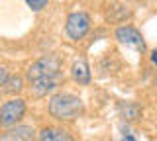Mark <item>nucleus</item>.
I'll list each match as a JSON object with an SVG mask.
<instances>
[{"instance_id":"15","label":"nucleus","mask_w":157,"mask_h":141,"mask_svg":"<svg viewBox=\"0 0 157 141\" xmlns=\"http://www.w3.org/2000/svg\"><path fill=\"white\" fill-rule=\"evenodd\" d=\"M120 141H136V139H134V137H130V135H128V137H122Z\"/></svg>"},{"instance_id":"8","label":"nucleus","mask_w":157,"mask_h":141,"mask_svg":"<svg viewBox=\"0 0 157 141\" xmlns=\"http://www.w3.org/2000/svg\"><path fill=\"white\" fill-rule=\"evenodd\" d=\"M71 75H73V79H75L78 84H88V82H90V69H88L86 61H82V59L73 63Z\"/></svg>"},{"instance_id":"2","label":"nucleus","mask_w":157,"mask_h":141,"mask_svg":"<svg viewBox=\"0 0 157 141\" xmlns=\"http://www.w3.org/2000/svg\"><path fill=\"white\" fill-rule=\"evenodd\" d=\"M61 75V59L57 55H45L37 59L32 67L28 69V80H45V79H57Z\"/></svg>"},{"instance_id":"13","label":"nucleus","mask_w":157,"mask_h":141,"mask_svg":"<svg viewBox=\"0 0 157 141\" xmlns=\"http://www.w3.org/2000/svg\"><path fill=\"white\" fill-rule=\"evenodd\" d=\"M10 79V75H8V69H4V67H0V86H4L6 84V80Z\"/></svg>"},{"instance_id":"5","label":"nucleus","mask_w":157,"mask_h":141,"mask_svg":"<svg viewBox=\"0 0 157 141\" xmlns=\"http://www.w3.org/2000/svg\"><path fill=\"white\" fill-rule=\"evenodd\" d=\"M116 39L120 43H124V45L136 47V49H141V51L145 49V41H144V37H141V33L137 32L136 28H132V26L118 28L116 30Z\"/></svg>"},{"instance_id":"11","label":"nucleus","mask_w":157,"mask_h":141,"mask_svg":"<svg viewBox=\"0 0 157 141\" xmlns=\"http://www.w3.org/2000/svg\"><path fill=\"white\" fill-rule=\"evenodd\" d=\"M24 88V79L22 76H10V79L6 80V84H4V92H6V94H14V92H20Z\"/></svg>"},{"instance_id":"6","label":"nucleus","mask_w":157,"mask_h":141,"mask_svg":"<svg viewBox=\"0 0 157 141\" xmlns=\"http://www.w3.org/2000/svg\"><path fill=\"white\" fill-rule=\"evenodd\" d=\"M36 131L29 125H18L14 129H8L4 135H0V141H33Z\"/></svg>"},{"instance_id":"10","label":"nucleus","mask_w":157,"mask_h":141,"mask_svg":"<svg viewBox=\"0 0 157 141\" xmlns=\"http://www.w3.org/2000/svg\"><path fill=\"white\" fill-rule=\"evenodd\" d=\"M120 114L126 120H137L141 116V108L136 102H126V104H120Z\"/></svg>"},{"instance_id":"3","label":"nucleus","mask_w":157,"mask_h":141,"mask_svg":"<svg viewBox=\"0 0 157 141\" xmlns=\"http://www.w3.org/2000/svg\"><path fill=\"white\" fill-rule=\"evenodd\" d=\"M26 114V102L22 98H12L4 102L0 106V125L2 128H10V125L18 124Z\"/></svg>"},{"instance_id":"7","label":"nucleus","mask_w":157,"mask_h":141,"mask_svg":"<svg viewBox=\"0 0 157 141\" xmlns=\"http://www.w3.org/2000/svg\"><path fill=\"white\" fill-rule=\"evenodd\" d=\"M37 141H73V135L61 128H43L37 135Z\"/></svg>"},{"instance_id":"9","label":"nucleus","mask_w":157,"mask_h":141,"mask_svg":"<svg viewBox=\"0 0 157 141\" xmlns=\"http://www.w3.org/2000/svg\"><path fill=\"white\" fill-rule=\"evenodd\" d=\"M29 84H32V90H33V94H37V96H43V94H47V92H51V90H55V88H57V84H59V76H57V79L36 80V82H29Z\"/></svg>"},{"instance_id":"1","label":"nucleus","mask_w":157,"mask_h":141,"mask_svg":"<svg viewBox=\"0 0 157 141\" xmlns=\"http://www.w3.org/2000/svg\"><path fill=\"white\" fill-rule=\"evenodd\" d=\"M85 112L82 100L69 92H59L49 100V114L57 120H75Z\"/></svg>"},{"instance_id":"4","label":"nucleus","mask_w":157,"mask_h":141,"mask_svg":"<svg viewBox=\"0 0 157 141\" xmlns=\"http://www.w3.org/2000/svg\"><path fill=\"white\" fill-rule=\"evenodd\" d=\"M90 30V16L86 12H73L67 18L65 32L71 39H82Z\"/></svg>"},{"instance_id":"12","label":"nucleus","mask_w":157,"mask_h":141,"mask_svg":"<svg viewBox=\"0 0 157 141\" xmlns=\"http://www.w3.org/2000/svg\"><path fill=\"white\" fill-rule=\"evenodd\" d=\"M26 4L29 8H32L33 12H39L41 8H45L47 6V0H26Z\"/></svg>"},{"instance_id":"14","label":"nucleus","mask_w":157,"mask_h":141,"mask_svg":"<svg viewBox=\"0 0 157 141\" xmlns=\"http://www.w3.org/2000/svg\"><path fill=\"white\" fill-rule=\"evenodd\" d=\"M151 61H153L155 65H157V51H153V55H151Z\"/></svg>"}]
</instances>
